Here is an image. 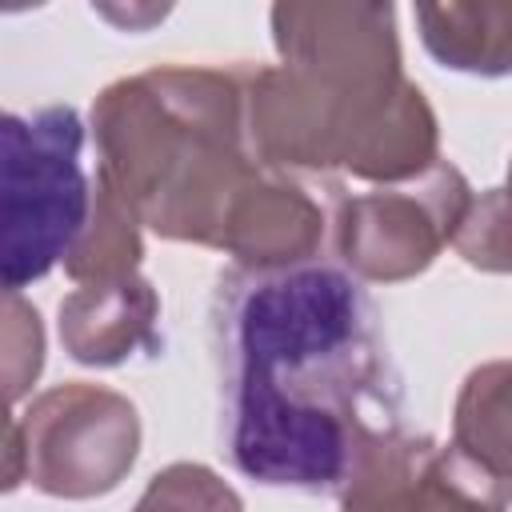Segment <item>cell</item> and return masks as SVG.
Wrapping results in <instances>:
<instances>
[{"label": "cell", "mask_w": 512, "mask_h": 512, "mask_svg": "<svg viewBox=\"0 0 512 512\" xmlns=\"http://www.w3.org/2000/svg\"><path fill=\"white\" fill-rule=\"evenodd\" d=\"M84 120L68 104L0 108V288L44 280L88 224Z\"/></svg>", "instance_id": "obj_2"}, {"label": "cell", "mask_w": 512, "mask_h": 512, "mask_svg": "<svg viewBox=\"0 0 512 512\" xmlns=\"http://www.w3.org/2000/svg\"><path fill=\"white\" fill-rule=\"evenodd\" d=\"M212 360L224 456L260 484L336 492L396 432L400 376L380 308L332 260L228 272Z\"/></svg>", "instance_id": "obj_1"}]
</instances>
